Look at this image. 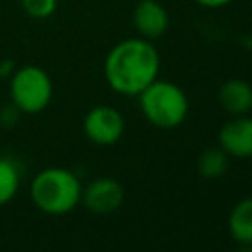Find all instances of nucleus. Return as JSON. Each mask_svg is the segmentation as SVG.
Masks as SVG:
<instances>
[{"mask_svg": "<svg viewBox=\"0 0 252 252\" xmlns=\"http://www.w3.org/2000/svg\"><path fill=\"white\" fill-rule=\"evenodd\" d=\"M132 20L136 32L146 39L161 37L169 28V14L158 0H138Z\"/></svg>", "mask_w": 252, "mask_h": 252, "instance_id": "8", "label": "nucleus"}, {"mask_svg": "<svg viewBox=\"0 0 252 252\" xmlns=\"http://www.w3.org/2000/svg\"><path fill=\"white\" fill-rule=\"evenodd\" d=\"M12 73H14V61H10V59L0 61V77L2 79H10Z\"/></svg>", "mask_w": 252, "mask_h": 252, "instance_id": "16", "label": "nucleus"}, {"mask_svg": "<svg viewBox=\"0 0 252 252\" xmlns=\"http://www.w3.org/2000/svg\"><path fill=\"white\" fill-rule=\"evenodd\" d=\"M219 144L226 156L250 158L252 156V118L238 114L236 118L224 122L219 130Z\"/></svg>", "mask_w": 252, "mask_h": 252, "instance_id": "7", "label": "nucleus"}, {"mask_svg": "<svg viewBox=\"0 0 252 252\" xmlns=\"http://www.w3.org/2000/svg\"><path fill=\"white\" fill-rule=\"evenodd\" d=\"M20 110L10 102V106H2L0 108V126H4V128H12L16 122H18V118H20Z\"/></svg>", "mask_w": 252, "mask_h": 252, "instance_id": "14", "label": "nucleus"}, {"mask_svg": "<svg viewBox=\"0 0 252 252\" xmlns=\"http://www.w3.org/2000/svg\"><path fill=\"white\" fill-rule=\"evenodd\" d=\"M199 6H205V8H222V6H228L232 0H195Z\"/></svg>", "mask_w": 252, "mask_h": 252, "instance_id": "15", "label": "nucleus"}, {"mask_svg": "<svg viewBox=\"0 0 252 252\" xmlns=\"http://www.w3.org/2000/svg\"><path fill=\"white\" fill-rule=\"evenodd\" d=\"M10 102L22 114H39L53 98V83L45 69L24 65L10 75Z\"/></svg>", "mask_w": 252, "mask_h": 252, "instance_id": "4", "label": "nucleus"}, {"mask_svg": "<svg viewBox=\"0 0 252 252\" xmlns=\"http://www.w3.org/2000/svg\"><path fill=\"white\" fill-rule=\"evenodd\" d=\"M228 232L238 244L252 246V197L238 201L228 213Z\"/></svg>", "mask_w": 252, "mask_h": 252, "instance_id": "10", "label": "nucleus"}, {"mask_svg": "<svg viewBox=\"0 0 252 252\" xmlns=\"http://www.w3.org/2000/svg\"><path fill=\"white\" fill-rule=\"evenodd\" d=\"M138 96H140V108L148 118V122L163 130L179 126L189 112L187 94L183 93L181 87L169 81L156 79Z\"/></svg>", "mask_w": 252, "mask_h": 252, "instance_id": "3", "label": "nucleus"}, {"mask_svg": "<svg viewBox=\"0 0 252 252\" xmlns=\"http://www.w3.org/2000/svg\"><path fill=\"white\" fill-rule=\"evenodd\" d=\"M22 185V167L12 156H0V207L10 203Z\"/></svg>", "mask_w": 252, "mask_h": 252, "instance_id": "11", "label": "nucleus"}, {"mask_svg": "<svg viewBox=\"0 0 252 252\" xmlns=\"http://www.w3.org/2000/svg\"><path fill=\"white\" fill-rule=\"evenodd\" d=\"M219 102L234 116L246 114L252 108V85L244 79H226L219 89Z\"/></svg>", "mask_w": 252, "mask_h": 252, "instance_id": "9", "label": "nucleus"}, {"mask_svg": "<svg viewBox=\"0 0 252 252\" xmlns=\"http://www.w3.org/2000/svg\"><path fill=\"white\" fill-rule=\"evenodd\" d=\"M81 201L91 213L108 215L120 209L124 201V187L112 177H98L83 187Z\"/></svg>", "mask_w": 252, "mask_h": 252, "instance_id": "6", "label": "nucleus"}, {"mask_svg": "<svg viewBox=\"0 0 252 252\" xmlns=\"http://www.w3.org/2000/svg\"><path fill=\"white\" fill-rule=\"evenodd\" d=\"M197 169L205 179H219L228 169V156L220 148H209L199 156Z\"/></svg>", "mask_w": 252, "mask_h": 252, "instance_id": "12", "label": "nucleus"}, {"mask_svg": "<svg viewBox=\"0 0 252 252\" xmlns=\"http://www.w3.org/2000/svg\"><path fill=\"white\" fill-rule=\"evenodd\" d=\"M81 179L67 167H45L30 183L32 203L45 215H67L81 203Z\"/></svg>", "mask_w": 252, "mask_h": 252, "instance_id": "2", "label": "nucleus"}, {"mask_svg": "<svg viewBox=\"0 0 252 252\" xmlns=\"http://www.w3.org/2000/svg\"><path fill=\"white\" fill-rule=\"evenodd\" d=\"M124 116L108 104L93 106L83 120L85 136L98 146H112L124 134Z\"/></svg>", "mask_w": 252, "mask_h": 252, "instance_id": "5", "label": "nucleus"}, {"mask_svg": "<svg viewBox=\"0 0 252 252\" xmlns=\"http://www.w3.org/2000/svg\"><path fill=\"white\" fill-rule=\"evenodd\" d=\"M22 10L33 20H45L57 10V0H20Z\"/></svg>", "mask_w": 252, "mask_h": 252, "instance_id": "13", "label": "nucleus"}, {"mask_svg": "<svg viewBox=\"0 0 252 252\" xmlns=\"http://www.w3.org/2000/svg\"><path fill=\"white\" fill-rule=\"evenodd\" d=\"M104 79L120 94H140L159 73V53L146 37L118 41L104 57Z\"/></svg>", "mask_w": 252, "mask_h": 252, "instance_id": "1", "label": "nucleus"}]
</instances>
